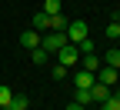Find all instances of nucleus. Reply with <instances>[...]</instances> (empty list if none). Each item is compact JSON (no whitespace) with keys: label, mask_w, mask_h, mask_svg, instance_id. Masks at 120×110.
Instances as JSON below:
<instances>
[{"label":"nucleus","mask_w":120,"mask_h":110,"mask_svg":"<svg viewBox=\"0 0 120 110\" xmlns=\"http://www.w3.org/2000/svg\"><path fill=\"white\" fill-rule=\"evenodd\" d=\"M64 43H70V40H67V34H60V30H47V34L40 37V47H43L47 53H57Z\"/></svg>","instance_id":"nucleus-1"},{"label":"nucleus","mask_w":120,"mask_h":110,"mask_svg":"<svg viewBox=\"0 0 120 110\" xmlns=\"http://www.w3.org/2000/svg\"><path fill=\"white\" fill-rule=\"evenodd\" d=\"M77 60H80L77 43H64V47L57 50V64H64V67H77Z\"/></svg>","instance_id":"nucleus-2"},{"label":"nucleus","mask_w":120,"mask_h":110,"mask_svg":"<svg viewBox=\"0 0 120 110\" xmlns=\"http://www.w3.org/2000/svg\"><path fill=\"white\" fill-rule=\"evenodd\" d=\"M64 34H67V40H70V43H80L83 37H90V30H87V23H83V20H70Z\"/></svg>","instance_id":"nucleus-3"},{"label":"nucleus","mask_w":120,"mask_h":110,"mask_svg":"<svg viewBox=\"0 0 120 110\" xmlns=\"http://www.w3.org/2000/svg\"><path fill=\"white\" fill-rule=\"evenodd\" d=\"M97 80L100 83H107L110 90L120 83V70H113V67H107V64H100V70H97Z\"/></svg>","instance_id":"nucleus-4"},{"label":"nucleus","mask_w":120,"mask_h":110,"mask_svg":"<svg viewBox=\"0 0 120 110\" xmlns=\"http://www.w3.org/2000/svg\"><path fill=\"white\" fill-rule=\"evenodd\" d=\"M97 83V73H90V70H73V87H80V90H90V87H94Z\"/></svg>","instance_id":"nucleus-5"},{"label":"nucleus","mask_w":120,"mask_h":110,"mask_svg":"<svg viewBox=\"0 0 120 110\" xmlns=\"http://www.w3.org/2000/svg\"><path fill=\"white\" fill-rule=\"evenodd\" d=\"M40 37H43V34H37V30L30 27V30L20 34V47H23V50H37V47H40Z\"/></svg>","instance_id":"nucleus-6"},{"label":"nucleus","mask_w":120,"mask_h":110,"mask_svg":"<svg viewBox=\"0 0 120 110\" xmlns=\"http://www.w3.org/2000/svg\"><path fill=\"white\" fill-rule=\"evenodd\" d=\"M100 64H103V60H100V53H80V67H83V70L97 73V70H100Z\"/></svg>","instance_id":"nucleus-7"},{"label":"nucleus","mask_w":120,"mask_h":110,"mask_svg":"<svg viewBox=\"0 0 120 110\" xmlns=\"http://www.w3.org/2000/svg\"><path fill=\"white\" fill-rule=\"evenodd\" d=\"M30 27H34L37 30V34H47V30H50V17H47V13H34V20H30Z\"/></svg>","instance_id":"nucleus-8"},{"label":"nucleus","mask_w":120,"mask_h":110,"mask_svg":"<svg viewBox=\"0 0 120 110\" xmlns=\"http://www.w3.org/2000/svg\"><path fill=\"white\" fill-rule=\"evenodd\" d=\"M90 97H94V103H103V100H107V97H110V87L97 80L94 87H90Z\"/></svg>","instance_id":"nucleus-9"},{"label":"nucleus","mask_w":120,"mask_h":110,"mask_svg":"<svg viewBox=\"0 0 120 110\" xmlns=\"http://www.w3.org/2000/svg\"><path fill=\"white\" fill-rule=\"evenodd\" d=\"M27 93H13V97H10V103L7 107H0V110H27Z\"/></svg>","instance_id":"nucleus-10"},{"label":"nucleus","mask_w":120,"mask_h":110,"mask_svg":"<svg viewBox=\"0 0 120 110\" xmlns=\"http://www.w3.org/2000/svg\"><path fill=\"white\" fill-rule=\"evenodd\" d=\"M103 64L113 67V70H120V47H110V50L103 53Z\"/></svg>","instance_id":"nucleus-11"},{"label":"nucleus","mask_w":120,"mask_h":110,"mask_svg":"<svg viewBox=\"0 0 120 110\" xmlns=\"http://www.w3.org/2000/svg\"><path fill=\"white\" fill-rule=\"evenodd\" d=\"M67 17H64V10H60V13H53V17H50V30H60V34H64V30H67Z\"/></svg>","instance_id":"nucleus-12"},{"label":"nucleus","mask_w":120,"mask_h":110,"mask_svg":"<svg viewBox=\"0 0 120 110\" xmlns=\"http://www.w3.org/2000/svg\"><path fill=\"white\" fill-rule=\"evenodd\" d=\"M47 57H50V53L43 50V47H37V50H30V60H34L37 67H43V64H47Z\"/></svg>","instance_id":"nucleus-13"},{"label":"nucleus","mask_w":120,"mask_h":110,"mask_svg":"<svg viewBox=\"0 0 120 110\" xmlns=\"http://www.w3.org/2000/svg\"><path fill=\"white\" fill-rule=\"evenodd\" d=\"M43 13H47V17L60 13V0H43Z\"/></svg>","instance_id":"nucleus-14"},{"label":"nucleus","mask_w":120,"mask_h":110,"mask_svg":"<svg viewBox=\"0 0 120 110\" xmlns=\"http://www.w3.org/2000/svg\"><path fill=\"white\" fill-rule=\"evenodd\" d=\"M77 50H80V53H94V50H97V43L90 40V37H83V40L77 43Z\"/></svg>","instance_id":"nucleus-15"},{"label":"nucleus","mask_w":120,"mask_h":110,"mask_svg":"<svg viewBox=\"0 0 120 110\" xmlns=\"http://www.w3.org/2000/svg\"><path fill=\"white\" fill-rule=\"evenodd\" d=\"M73 100H77V103H83V107H87V103H94L90 90H80V87H77V93H73Z\"/></svg>","instance_id":"nucleus-16"},{"label":"nucleus","mask_w":120,"mask_h":110,"mask_svg":"<svg viewBox=\"0 0 120 110\" xmlns=\"http://www.w3.org/2000/svg\"><path fill=\"white\" fill-rule=\"evenodd\" d=\"M67 73H70V67H64V64H57V67L50 70V77H53V80H64Z\"/></svg>","instance_id":"nucleus-17"},{"label":"nucleus","mask_w":120,"mask_h":110,"mask_svg":"<svg viewBox=\"0 0 120 110\" xmlns=\"http://www.w3.org/2000/svg\"><path fill=\"white\" fill-rule=\"evenodd\" d=\"M103 34H107L110 40H117V37H120V20H110V27L103 30Z\"/></svg>","instance_id":"nucleus-18"},{"label":"nucleus","mask_w":120,"mask_h":110,"mask_svg":"<svg viewBox=\"0 0 120 110\" xmlns=\"http://www.w3.org/2000/svg\"><path fill=\"white\" fill-rule=\"evenodd\" d=\"M10 97H13V90L0 83V107H7V103H10Z\"/></svg>","instance_id":"nucleus-19"},{"label":"nucleus","mask_w":120,"mask_h":110,"mask_svg":"<svg viewBox=\"0 0 120 110\" xmlns=\"http://www.w3.org/2000/svg\"><path fill=\"white\" fill-rule=\"evenodd\" d=\"M67 110H83V103H77V100H70V107Z\"/></svg>","instance_id":"nucleus-20"},{"label":"nucleus","mask_w":120,"mask_h":110,"mask_svg":"<svg viewBox=\"0 0 120 110\" xmlns=\"http://www.w3.org/2000/svg\"><path fill=\"white\" fill-rule=\"evenodd\" d=\"M110 93H113V97H117V100H120V87H117V90H110Z\"/></svg>","instance_id":"nucleus-21"}]
</instances>
